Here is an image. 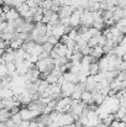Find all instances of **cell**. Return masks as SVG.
Returning a JSON list of instances; mask_svg holds the SVG:
<instances>
[{
	"label": "cell",
	"mask_w": 126,
	"mask_h": 127,
	"mask_svg": "<svg viewBox=\"0 0 126 127\" xmlns=\"http://www.w3.org/2000/svg\"><path fill=\"white\" fill-rule=\"evenodd\" d=\"M25 4L27 5V7H29V9L37 7V6H36V2H35V0H26V1H25Z\"/></svg>",
	"instance_id": "cell-26"
},
{
	"label": "cell",
	"mask_w": 126,
	"mask_h": 127,
	"mask_svg": "<svg viewBox=\"0 0 126 127\" xmlns=\"http://www.w3.org/2000/svg\"><path fill=\"white\" fill-rule=\"evenodd\" d=\"M90 56L94 57L95 59H99L100 57L104 56V53H103V48H101L100 46H95V47H93V48H91V52H90Z\"/></svg>",
	"instance_id": "cell-12"
},
{
	"label": "cell",
	"mask_w": 126,
	"mask_h": 127,
	"mask_svg": "<svg viewBox=\"0 0 126 127\" xmlns=\"http://www.w3.org/2000/svg\"><path fill=\"white\" fill-rule=\"evenodd\" d=\"M5 69H6V75H14V73H15V70H16V67H15V64H14V62H11V63H6L5 64Z\"/></svg>",
	"instance_id": "cell-19"
},
{
	"label": "cell",
	"mask_w": 126,
	"mask_h": 127,
	"mask_svg": "<svg viewBox=\"0 0 126 127\" xmlns=\"http://www.w3.org/2000/svg\"><path fill=\"white\" fill-rule=\"evenodd\" d=\"M47 57H48V53H47V52H42L37 58H39V61H42V59H46Z\"/></svg>",
	"instance_id": "cell-27"
},
{
	"label": "cell",
	"mask_w": 126,
	"mask_h": 127,
	"mask_svg": "<svg viewBox=\"0 0 126 127\" xmlns=\"http://www.w3.org/2000/svg\"><path fill=\"white\" fill-rule=\"evenodd\" d=\"M9 119H10L9 110H7V109H1V110H0V122L5 124Z\"/></svg>",
	"instance_id": "cell-18"
},
{
	"label": "cell",
	"mask_w": 126,
	"mask_h": 127,
	"mask_svg": "<svg viewBox=\"0 0 126 127\" xmlns=\"http://www.w3.org/2000/svg\"><path fill=\"white\" fill-rule=\"evenodd\" d=\"M0 127H6V126H5V124H2V122H0Z\"/></svg>",
	"instance_id": "cell-31"
},
{
	"label": "cell",
	"mask_w": 126,
	"mask_h": 127,
	"mask_svg": "<svg viewBox=\"0 0 126 127\" xmlns=\"http://www.w3.org/2000/svg\"><path fill=\"white\" fill-rule=\"evenodd\" d=\"M125 16H126V9L119 7V6H116L114 9V11H113V20L115 22L119 21L120 19H125Z\"/></svg>",
	"instance_id": "cell-7"
},
{
	"label": "cell",
	"mask_w": 126,
	"mask_h": 127,
	"mask_svg": "<svg viewBox=\"0 0 126 127\" xmlns=\"http://www.w3.org/2000/svg\"><path fill=\"white\" fill-rule=\"evenodd\" d=\"M42 49H43V52L49 53V52L53 49V46H52V44H49L48 42H44V43H42Z\"/></svg>",
	"instance_id": "cell-23"
},
{
	"label": "cell",
	"mask_w": 126,
	"mask_h": 127,
	"mask_svg": "<svg viewBox=\"0 0 126 127\" xmlns=\"http://www.w3.org/2000/svg\"><path fill=\"white\" fill-rule=\"evenodd\" d=\"M19 114L21 115L22 121H32V120H35V119L39 116V114H36L35 111H30V110L26 109V107L20 109V110H19Z\"/></svg>",
	"instance_id": "cell-2"
},
{
	"label": "cell",
	"mask_w": 126,
	"mask_h": 127,
	"mask_svg": "<svg viewBox=\"0 0 126 127\" xmlns=\"http://www.w3.org/2000/svg\"><path fill=\"white\" fill-rule=\"evenodd\" d=\"M1 109H4V107H2V105H1V104H0V110H1Z\"/></svg>",
	"instance_id": "cell-32"
},
{
	"label": "cell",
	"mask_w": 126,
	"mask_h": 127,
	"mask_svg": "<svg viewBox=\"0 0 126 127\" xmlns=\"http://www.w3.org/2000/svg\"><path fill=\"white\" fill-rule=\"evenodd\" d=\"M81 14L82 12L74 10L73 14L69 16V26L72 29H78L79 27V25H81Z\"/></svg>",
	"instance_id": "cell-4"
},
{
	"label": "cell",
	"mask_w": 126,
	"mask_h": 127,
	"mask_svg": "<svg viewBox=\"0 0 126 127\" xmlns=\"http://www.w3.org/2000/svg\"><path fill=\"white\" fill-rule=\"evenodd\" d=\"M99 73V67H98V63H91L89 64V75H96Z\"/></svg>",
	"instance_id": "cell-20"
},
{
	"label": "cell",
	"mask_w": 126,
	"mask_h": 127,
	"mask_svg": "<svg viewBox=\"0 0 126 127\" xmlns=\"http://www.w3.org/2000/svg\"><path fill=\"white\" fill-rule=\"evenodd\" d=\"M12 90L9 89V88H4V89H0V99H9V97H12Z\"/></svg>",
	"instance_id": "cell-17"
},
{
	"label": "cell",
	"mask_w": 126,
	"mask_h": 127,
	"mask_svg": "<svg viewBox=\"0 0 126 127\" xmlns=\"http://www.w3.org/2000/svg\"><path fill=\"white\" fill-rule=\"evenodd\" d=\"M6 27H7V22H6V21L1 22V24H0V32H2V31H4Z\"/></svg>",
	"instance_id": "cell-29"
},
{
	"label": "cell",
	"mask_w": 126,
	"mask_h": 127,
	"mask_svg": "<svg viewBox=\"0 0 126 127\" xmlns=\"http://www.w3.org/2000/svg\"><path fill=\"white\" fill-rule=\"evenodd\" d=\"M10 119H11V121H12V122H14V124H15L16 126H17V125H20V124L22 122L21 115H20L19 112H17V114H15V115H12V116H11Z\"/></svg>",
	"instance_id": "cell-22"
},
{
	"label": "cell",
	"mask_w": 126,
	"mask_h": 127,
	"mask_svg": "<svg viewBox=\"0 0 126 127\" xmlns=\"http://www.w3.org/2000/svg\"><path fill=\"white\" fill-rule=\"evenodd\" d=\"M76 89V84L69 83V82H64L63 84L61 85V94L63 97H71L72 93Z\"/></svg>",
	"instance_id": "cell-1"
},
{
	"label": "cell",
	"mask_w": 126,
	"mask_h": 127,
	"mask_svg": "<svg viewBox=\"0 0 126 127\" xmlns=\"http://www.w3.org/2000/svg\"><path fill=\"white\" fill-rule=\"evenodd\" d=\"M19 17H20V15H19V12H17L14 7H11V9L5 14V20H6V21H14V20L19 19Z\"/></svg>",
	"instance_id": "cell-10"
},
{
	"label": "cell",
	"mask_w": 126,
	"mask_h": 127,
	"mask_svg": "<svg viewBox=\"0 0 126 127\" xmlns=\"http://www.w3.org/2000/svg\"><path fill=\"white\" fill-rule=\"evenodd\" d=\"M59 25H62V26H69V17H62V19H59Z\"/></svg>",
	"instance_id": "cell-25"
},
{
	"label": "cell",
	"mask_w": 126,
	"mask_h": 127,
	"mask_svg": "<svg viewBox=\"0 0 126 127\" xmlns=\"http://www.w3.org/2000/svg\"><path fill=\"white\" fill-rule=\"evenodd\" d=\"M81 101H82L83 104H85V105L91 104V102H93V100H91V93L84 90L83 93H82V96H81Z\"/></svg>",
	"instance_id": "cell-15"
},
{
	"label": "cell",
	"mask_w": 126,
	"mask_h": 127,
	"mask_svg": "<svg viewBox=\"0 0 126 127\" xmlns=\"http://www.w3.org/2000/svg\"><path fill=\"white\" fill-rule=\"evenodd\" d=\"M46 93L51 96V95H54V94H59L61 93V86L58 84H52V85H48Z\"/></svg>",
	"instance_id": "cell-13"
},
{
	"label": "cell",
	"mask_w": 126,
	"mask_h": 127,
	"mask_svg": "<svg viewBox=\"0 0 126 127\" xmlns=\"http://www.w3.org/2000/svg\"><path fill=\"white\" fill-rule=\"evenodd\" d=\"M16 97H17V100L20 101V104H21V105H24V106L29 105V104L32 101V95H31V94H29L26 90H25L24 93H21L20 95H17Z\"/></svg>",
	"instance_id": "cell-6"
},
{
	"label": "cell",
	"mask_w": 126,
	"mask_h": 127,
	"mask_svg": "<svg viewBox=\"0 0 126 127\" xmlns=\"http://www.w3.org/2000/svg\"><path fill=\"white\" fill-rule=\"evenodd\" d=\"M5 126H6V127H16V125L11 121V119H9V120L5 122Z\"/></svg>",
	"instance_id": "cell-28"
},
{
	"label": "cell",
	"mask_w": 126,
	"mask_h": 127,
	"mask_svg": "<svg viewBox=\"0 0 126 127\" xmlns=\"http://www.w3.org/2000/svg\"><path fill=\"white\" fill-rule=\"evenodd\" d=\"M67 36H68V38H69V40L76 41V40H77V37H78V31H77V29H72V30L67 33Z\"/></svg>",
	"instance_id": "cell-21"
},
{
	"label": "cell",
	"mask_w": 126,
	"mask_h": 127,
	"mask_svg": "<svg viewBox=\"0 0 126 127\" xmlns=\"http://www.w3.org/2000/svg\"><path fill=\"white\" fill-rule=\"evenodd\" d=\"M2 2H4V5L11 6V2H12V0H2Z\"/></svg>",
	"instance_id": "cell-30"
},
{
	"label": "cell",
	"mask_w": 126,
	"mask_h": 127,
	"mask_svg": "<svg viewBox=\"0 0 126 127\" xmlns=\"http://www.w3.org/2000/svg\"><path fill=\"white\" fill-rule=\"evenodd\" d=\"M63 35H64V26H62V25L53 26V29H52V36H54V37L59 41V38H61Z\"/></svg>",
	"instance_id": "cell-8"
},
{
	"label": "cell",
	"mask_w": 126,
	"mask_h": 127,
	"mask_svg": "<svg viewBox=\"0 0 126 127\" xmlns=\"http://www.w3.org/2000/svg\"><path fill=\"white\" fill-rule=\"evenodd\" d=\"M93 25V19H91V12L88 10H84L81 14V25L79 26H85V27H91Z\"/></svg>",
	"instance_id": "cell-3"
},
{
	"label": "cell",
	"mask_w": 126,
	"mask_h": 127,
	"mask_svg": "<svg viewBox=\"0 0 126 127\" xmlns=\"http://www.w3.org/2000/svg\"><path fill=\"white\" fill-rule=\"evenodd\" d=\"M74 10H76L74 6H72V5H64V6H61L59 7V10H58L57 14H58L59 19H62V17H69L73 14Z\"/></svg>",
	"instance_id": "cell-5"
},
{
	"label": "cell",
	"mask_w": 126,
	"mask_h": 127,
	"mask_svg": "<svg viewBox=\"0 0 126 127\" xmlns=\"http://www.w3.org/2000/svg\"><path fill=\"white\" fill-rule=\"evenodd\" d=\"M115 27L123 33L125 35V31H126V19H120L119 21L115 22Z\"/></svg>",
	"instance_id": "cell-14"
},
{
	"label": "cell",
	"mask_w": 126,
	"mask_h": 127,
	"mask_svg": "<svg viewBox=\"0 0 126 127\" xmlns=\"http://www.w3.org/2000/svg\"><path fill=\"white\" fill-rule=\"evenodd\" d=\"M53 49L56 51L57 56L58 57H66V53H67V47L64 44H62L61 42H58L56 46H53Z\"/></svg>",
	"instance_id": "cell-9"
},
{
	"label": "cell",
	"mask_w": 126,
	"mask_h": 127,
	"mask_svg": "<svg viewBox=\"0 0 126 127\" xmlns=\"http://www.w3.org/2000/svg\"><path fill=\"white\" fill-rule=\"evenodd\" d=\"M63 78H64V82H69V83H73V84H78V75L77 74H73L71 72H66L64 74H62Z\"/></svg>",
	"instance_id": "cell-11"
},
{
	"label": "cell",
	"mask_w": 126,
	"mask_h": 127,
	"mask_svg": "<svg viewBox=\"0 0 126 127\" xmlns=\"http://www.w3.org/2000/svg\"><path fill=\"white\" fill-rule=\"evenodd\" d=\"M46 42H48L49 44H52V46H56L59 41H58L54 36H49V37H47V41H46Z\"/></svg>",
	"instance_id": "cell-24"
},
{
	"label": "cell",
	"mask_w": 126,
	"mask_h": 127,
	"mask_svg": "<svg viewBox=\"0 0 126 127\" xmlns=\"http://www.w3.org/2000/svg\"><path fill=\"white\" fill-rule=\"evenodd\" d=\"M22 41L21 40H19V38H16V40H11L10 43H9V48L10 49H12V51H16V49H20L21 48V46H22Z\"/></svg>",
	"instance_id": "cell-16"
}]
</instances>
